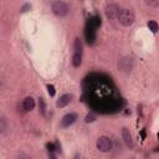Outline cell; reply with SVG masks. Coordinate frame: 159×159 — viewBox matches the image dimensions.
Listing matches in <instances>:
<instances>
[{
	"label": "cell",
	"mask_w": 159,
	"mask_h": 159,
	"mask_svg": "<svg viewBox=\"0 0 159 159\" xmlns=\"http://www.w3.org/2000/svg\"><path fill=\"white\" fill-rule=\"evenodd\" d=\"M117 19H118L119 24H122L123 26H130L134 22L135 16H134L132 10H129V9H120Z\"/></svg>",
	"instance_id": "6da1fadb"
},
{
	"label": "cell",
	"mask_w": 159,
	"mask_h": 159,
	"mask_svg": "<svg viewBox=\"0 0 159 159\" xmlns=\"http://www.w3.org/2000/svg\"><path fill=\"white\" fill-rule=\"evenodd\" d=\"M51 7H52L53 14L56 16H58V17H63V16H66L68 14V6L63 1H55Z\"/></svg>",
	"instance_id": "7a4b0ae2"
},
{
	"label": "cell",
	"mask_w": 159,
	"mask_h": 159,
	"mask_svg": "<svg viewBox=\"0 0 159 159\" xmlns=\"http://www.w3.org/2000/svg\"><path fill=\"white\" fill-rule=\"evenodd\" d=\"M96 145H97V149H98L99 152L106 153V152H109V150L112 149V140H111L108 137L102 135V137H99V138L97 139Z\"/></svg>",
	"instance_id": "3957f363"
},
{
	"label": "cell",
	"mask_w": 159,
	"mask_h": 159,
	"mask_svg": "<svg viewBox=\"0 0 159 159\" xmlns=\"http://www.w3.org/2000/svg\"><path fill=\"white\" fill-rule=\"evenodd\" d=\"M76 119H77V114L76 113H68V114H66V116L62 117V119L60 122V125L62 128H67L71 124H73L76 122Z\"/></svg>",
	"instance_id": "277c9868"
},
{
	"label": "cell",
	"mask_w": 159,
	"mask_h": 159,
	"mask_svg": "<svg viewBox=\"0 0 159 159\" xmlns=\"http://www.w3.org/2000/svg\"><path fill=\"white\" fill-rule=\"evenodd\" d=\"M119 10H120V9H119L116 4H108V5L106 6L104 12H106V16H107L108 19H114V17L118 16Z\"/></svg>",
	"instance_id": "5b68a950"
},
{
	"label": "cell",
	"mask_w": 159,
	"mask_h": 159,
	"mask_svg": "<svg viewBox=\"0 0 159 159\" xmlns=\"http://www.w3.org/2000/svg\"><path fill=\"white\" fill-rule=\"evenodd\" d=\"M122 137H123V140L125 143V145L128 148H133L134 147V143H133V138H132V134L129 132L128 128H122Z\"/></svg>",
	"instance_id": "8992f818"
},
{
	"label": "cell",
	"mask_w": 159,
	"mask_h": 159,
	"mask_svg": "<svg viewBox=\"0 0 159 159\" xmlns=\"http://www.w3.org/2000/svg\"><path fill=\"white\" fill-rule=\"evenodd\" d=\"M71 99H72V94H70V93H66V94H62L58 99H57V102H56V106L58 107V108H63V107H66L70 102H71Z\"/></svg>",
	"instance_id": "52a82bcc"
},
{
	"label": "cell",
	"mask_w": 159,
	"mask_h": 159,
	"mask_svg": "<svg viewBox=\"0 0 159 159\" xmlns=\"http://www.w3.org/2000/svg\"><path fill=\"white\" fill-rule=\"evenodd\" d=\"M22 107H24L25 111H31V109H34V107H35V99H34L32 97H26V98L24 99V102H22Z\"/></svg>",
	"instance_id": "ba28073f"
},
{
	"label": "cell",
	"mask_w": 159,
	"mask_h": 159,
	"mask_svg": "<svg viewBox=\"0 0 159 159\" xmlns=\"http://www.w3.org/2000/svg\"><path fill=\"white\" fill-rule=\"evenodd\" d=\"M81 63H82V55L75 52L73 56H72V66L73 67H80Z\"/></svg>",
	"instance_id": "9c48e42d"
},
{
	"label": "cell",
	"mask_w": 159,
	"mask_h": 159,
	"mask_svg": "<svg viewBox=\"0 0 159 159\" xmlns=\"http://www.w3.org/2000/svg\"><path fill=\"white\" fill-rule=\"evenodd\" d=\"M73 46H75V52L82 55V48H83V46H82V41H81L80 39H75V43H73Z\"/></svg>",
	"instance_id": "30bf717a"
},
{
	"label": "cell",
	"mask_w": 159,
	"mask_h": 159,
	"mask_svg": "<svg viewBox=\"0 0 159 159\" xmlns=\"http://www.w3.org/2000/svg\"><path fill=\"white\" fill-rule=\"evenodd\" d=\"M148 27H149V30H150L152 32H154V34L159 30V25H158V22L154 21V20H150V21L148 22Z\"/></svg>",
	"instance_id": "8fae6325"
},
{
	"label": "cell",
	"mask_w": 159,
	"mask_h": 159,
	"mask_svg": "<svg viewBox=\"0 0 159 159\" xmlns=\"http://www.w3.org/2000/svg\"><path fill=\"white\" fill-rule=\"evenodd\" d=\"M39 112L42 116H45V113H46V104H45L43 98H39Z\"/></svg>",
	"instance_id": "7c38bea8"
},
{
	"label": "cell",
	"mask_w": 159,
	"mask_h": 159,
	"mask_svg": "<svg viewBox=\"0 0 159 159\" xmlns=\"http://www.w3.org/2000/svg\"><path fill=\"white\" fill-rule=\"evenodd\" d=\"M0 129H1L2 133H4L5 129H6V119H5L4 116H1V119H0Z\"/></svg>",
	"instance_id": "4fadbf2b"
},
{
	"label": "cell",
	"mask_w": 159,
	"mask_h": 159,
	"mask_svg": "<svg viewBox=\"0 0 159 159\" xmlns=\"http://www.w3.org/2000/svg\"><path fill=\"white\" fill-rule=\"evenodd\" d=\"M96 119V116L93 114V113H88L87 116H86V118H84V122L86 123H89V122H93Z\"/></svg>",
	"instance_id": "5bb4252c"
},
{
	"label": "cell",
	"mask_w": 159,
	"mask_h": 159,
	"mask_svg": "<svg viewBox=\"0 0 159 159\" xmlns=\"http://www.w3.org/2000/svg\"><path fill=\"white\" fill-rule=\"evenodd\" d=\"M47 91H48V94H50L51 97H53L55 93H56V92H55V87H53L52 84H48V86H47Z\"/></svg>",
	"instance_id": "9a60e30c"
},
{
	"label": "cell",
	"mask_w": 159,
	"mask_h": 159,
	"mask_svg": "<svg viewBox=\"0 0 159 159\" xmlns=\"http://www.w3.org/2000/svg\"><path fill=\"white\" fill-rule=\"evenodd\" d=\"M145 4H147V5H149V6H158V5H159V1H158V0H157V1L147 0V1H145Z\"/></svg>",
	"instance_id": "2e32d148"
},
{
	"label": "cell",
	"mask_w": 159,
	"mask_h": 159,
	"mask_svg": "<svg viewBox=\"0 0 159 159\" xmlns=\"http://www.w3.org/2000/svg\"><path fill=\"white\" fill-rule=\"evenodd\" d=\"M17 159H31V158H30L27 154H25V153H21V154L17 157Z\"/></svg>",
	"instance_id": "e0dca14e"
}]
</instances>
